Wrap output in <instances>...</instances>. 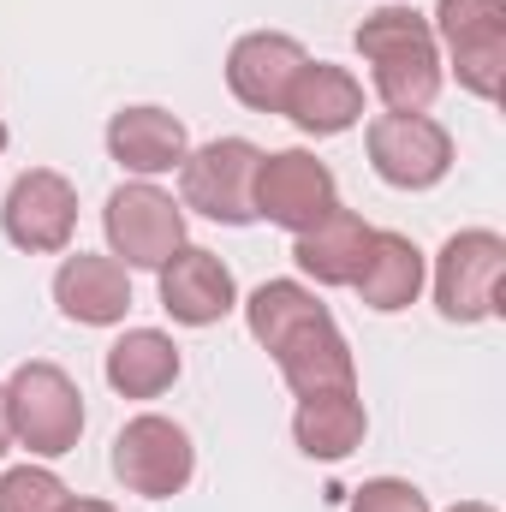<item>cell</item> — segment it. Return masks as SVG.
I'll return each mask as SVG.
<instances>
[{
    "label": "cell",
    "instance_id": "4",
    "mask_svg": "<svg viewBox=\"0 0 506 512\" xmlns=\"http://www.w3.org/2000/svg\"><path fill=\"white\" fill-rule=\"evenodd\" d=\"M256 167H262V149L251 137H215L191 149L179 161V209H197L203 221H221V227H251Z\"/></svg>",
    "mask_w": 506,
    "mask_h": 512
},
{
    "label": "cell",
    "instance_id": "12",
    "mask_svg": "<svg viewBox=\"0 0 506 512\" xmlns=\"http://www.w3.org/2000/svg\"><path fill=\"white\" fill-rule=\"evenodd\" d=\"M304 42L286 30H251L227 48V90L251 108V114H280L292 78L304 72Z\"/></svg>",
    "mask_w": 506,
    "mask_h": 512
},
{
    "label": "cell",
    "instance_id": "11",
    "mask_svg": "<svg viewBox=\"0 0 506 512\" xmlns=\"http://www.w3.org/2000/svg\"><path fill=\"white\" fill-rule=\"evenodd\" d=\"M155 280H161V310H167L179 328H215L221 316L239 310V280H233V268L215 251H203V245H179V251L155 268Z\"/></svg>",
    "mask_w": 506,
    "mask_h": 512
},
{
    "label": "cell",
    "instance_id": "23",
    "mask_svg": "<svg viewBox=\"0 0 506 512\" xmlns=\"http://www.w3.org/2000/svg\"><path fill=\"white\" fill-rule=\"evenodd\" d=\"M352 512H429V495L405 477H370L352 495Z\"/></svg>",
    "mask_w": 506,
    "mask_h": 512
},
{
    "label": "cell",
    "instance_id": "14",
    "mask_svg": "<svg viewBox=\"0 0 506 512\" xmlns=\"http://www.w3.org/2000/svg\"><path fill=\"white\" fill-rule=\"evenodd\" d=\"M268 358L280 364V382L292 387L298 399L358 387V358H352V346H346V334H340L334 316H328V322H310V328H298V334H286Z\"/></svg>",
    "mask_w": 506,
    "mask_h": 512
},
{
    "label": "cell",
    "instance_id": "1",
    "mask_svg": "<svg viewBox=\"0 0 506 512\" xmlns=\"http://www.w3.org/2000/svg\"><path fill=\"white\" fill-rule=\"evenodd\" d=\"M358 54L370 66V84L387 102V114H429L441 84H447V66H441V42L429 30L423 12L411 6H376L364 24H358Z\"/></svg>",
    "mask_w": 506,
    "mask_h": 512
},
{
    "label": "cell",
    "instance_id": "5",
    "mask_svg": "<svg viewBox=\"0 0 506 512\" xmlns=\"http://www.w3.org/2000/svg\"><path fill=\"white\" fill-rule=\"evenodd\" d=\"M114 477L126 495L143 501H173L191 489L197 477V447H191V429L161 417V411H143L131 417L126 429L114 435Z\"/></svg>",
    "mask_w": 506,
    "mask_h": 512
},
{
    "label": "cell",
    "instance_id": "7",
    "mask_svg": "<svg viewBox=\"0 0 506 512\" xmlns=\"http://www.w3.org/2000/svg\"><path fill=\"white\" fill-rule=\"evenodd\" d=\"M364 149L393 191H435L453 173V131L429 114H376L364 126Z\"/></svg>",
    "mask_w": 506,
    "mask_h": 512
},
{
    "label": "cell",
    "instance_id": "2",
    "mask_svg": "<svg viewBox=\"0 0 506 512\" xmlns=\"http://www.w3.org/2000/svg\"><path fill=\"white\" fill-rule=\"evenodd\" d=\"M6 417H12V441L36 459H66L84 435V393L78 382L48 364L30 358L6 376Z\"/></svg>",
    "mask_w": 506,
    "mask_h": 512
},
{
    "label": "cell",
    "instance_id": "21",
    "mask_svg": "<svg viewBox=\"0 0 506 512\" xmlns=\"http://www.w3.org/2000/svg\"><path fill=\"white\" fill-rule=\"evenodd\" d=\"M334 310L304 286V280H262L251 298H245V328H251V340L262 352H274L286 334H298V328H310V322H328Z\"/></svg>",
    "mask_w": 506,
    "mask_h": 512
},
{
    "label": "cell",
    "instance_id": "3",
    "mask_svg": "<svg viewBox=\"0 0 506 512\" xmlns=\"http://www.w3.org/2000/svg\"><path fill=\"white\" fill-rule=\"evenodd\" d=\"M435 310L459 328L506 310V239L495 227H465L435 251Z\"/></svg>",
    "mask_w": 506,
    "mask_h": 512
},
{
    "label": "cell",
    "instance_id": "24",
    "mask_svg": "<svg viewBox=\"0 0 506 512\" xmlns=\"http://www.w3.org/2000/svg\"><path fill=\"white\" fill-rule=\"evenodd\" d=\"M6 447H12V417H6V387H0V459H6Z\"/></svg>",
    "mask_w": 506,
    "mask_h": 512
},
{
    "label": "cell",
    "instance_id": "25",
    "mask_svg": "<svg viewBox=\"0 0 506 512\" xmlns=\"http://www.w3.org/2000/svg\"><path fill=\"white\" fill-rule=\"evenodd\" d=\"M66 512H120V507H108V501H84V495H72V501H66Z\"/></svg>",
    "mask_w": 506,
    "mask_h": 512
},
{
    "label": "cell",
    "instance_id": "15",
    "mask_svg": "<svg viewBox=\"0 0 506 512\" xmlns=\"http://www.w3.org/2000/svg\"><path fill=\"white\" fill-rule=\"evenodd\" d=\"M280 114L304 137H340V131H352L364 120V84L334 60H304V72L292 78Z\"/></svg>",
    "mask_w": 506,
    "mask_h": 512
},
{
    "label": "cell",
    "instance_id": "18",
    "mask_svg": "<svg viewBox=\"0 0 506 512\" xmlns=\"http://www.w3.org/2000/svg\"><path fill=\"white\" fill-rule=\"evenodd\" d=\"M370 435V411L358 399V387L346 393H316V399H298L292 411V441L304 459H322V465H340L364 447Z\"/></svg>",
    "mask_w": 506,
    "mask_h": 512
},
{
    "label": "cell",
    "instance_id": "26",
    "mask_svg": "<svg viewBox=\"0 0 506 512\" xmlns=\"http://www.w3.org/2000/svg\"><path fill=\"white\" fill-rule=\"evenodd\" d=\"M447 512H495L489 501H459V507H447Z\"/></svg>",
    "mask_w": 506,
    "mask_h": 512
},
{
    "label": "cell",
    "instance_id": "9",
    "mask_svg": "<svg viewBox=\"0 0 506 512\" xmlns=\"http://www.w3.org/2000/svg\"><path fill=\"white\" fill-rule=\"evenodd\" d=\"M0 233L30 256H60L78 233V185L54 167H24L0 203Z\"/></svg>",
    "mask_w": 506,
    "mask_h": 512
},
{
    "label": "cell",
    "instance_id": "10",
    "mask_svg": "<svg viewBox=\"0 0 506 512\" xmlns=\"http://www.w3.org/2000/svg\"><path fill=\"white\" fill-rule=\"evenodd\" d=\"M334 209H340V185H334L328 161H316L310 149H274V155H262V167H256V221L304 233V227H316Z\"/></svg>",
    "mask_w": 506,
    "mask_h": 512
},
{
    "label": "cell",
    "instance_id": "20",
    "mask_svg": "<svg viewBox=\"0 0 506 512\" xmlns=\"http://www.w3.org/2000/svg\"><path fill=\"white\" fill-rule=\"evenodd\" d=\"M364 245H370L364 215L334 209V215H322L316 227L292 233V262H298L316 286H352V280H358V262H364Z\"/></svg>",
    "mask_w": 506,
    "mask_h": 512
},
{
    "label": "cell",
    "instance_id": "6",
    "mask_svg": "<svg viewBox=\"0 0 506 512\" xmlns=\"http://www.w3.org/2000/svg\"><path fill=\"white\" fill-rule=\"evenodd\" d=\"M435 42L453 54L459 90L495 102L506 78V0H435Z\"/></svg>",
    "mask_w": 506,
    "mask_h": 512
},
{
    "label": "cell",
    "instance_id": "17",
    "mask_svg": "<svg viewBox=\"0 0 506 512\" xmlns=\"http://www.w3.org/2000/svg\"><path fill=\"white\" fill-rule=\"evenodd\" d=\"M423 280H429V262H423V251H417L405 233L370 227V245H364L358 280H352V292L364 298V310H376V316L411 310V304H417V292H423Z\"/></svg>",
    "mask_w": 506,
    "mask_h": 512
},
{
    "label": "cell",
    "instance_id": "19",
    "mask_svg": "<svg viewBox=\"0 0 506 512\" xmlns=\"http://www.w3.org/2000/svg\"><path fill=\"white\" fill-rule=\"evenodd\" d=\"M179 370H185V358H179L173 334H161V328H126L102 364V376L120 399H161L179 382Z\"/></svg>",
    "mask_w": 506,
    "mask_h": 512
},
{
    "label": "cell",
    "instance_id": "13",
    "mask_svg": "<svg viewBox=\"0 0 506 512\" xmlns=\"http://www.w3.org/2000/svg\"><path fill=\"white\" fill-rule=\"evenodd\" d=\"M54 304L78 328H114L131 310V268L114 256L78 251L54 268Z\"/></svg>",
    "mask_w": 506,
    "mask_h": 512
},
{
    "label": "cell",
    "instance_id": "27",
    "mask_svg": "<svg viewBox=\"0 0 506 512\" xmlns=\"http://www.w3.org/2000/svg\"><path fill=\"white\" fill-rule=\"evenodd\" d=\"M0 149H6V126H0Z\"/></svg>",
    "mask_w": 506,
    "mask_h": 512
},
{
    "label": "cell",
    "instance_id": "16",
    "mask_svg": "<svg viewBox=\"0 0 506 512\" xmlns=\"http://www.w3.org/2000/svg\"><path fill=\"white\" fill-rule=\"evenodd\" d=\"M108 155L137 179H161V173H179V161L191 155V131L179 114L137 102V108H120L108 120Z\"/></svg>",
    "mask_w": 506,
    "mask_h": 512
},
{
    "label": "cell",
    "instance_id": "8",
    "mask_svg": "<svg viewBox=\"0 0 506 512\" xmlns=\"http://www.w3.org/2000/svg\"><path fill=\"white\" fill-rule=\"evenodd\" d=\"M102 233L108 256L126 268H161L167 256L185 245V209L155 185V179H131L108 197L102 209Z\"/></svg>",
    "mask_w": 506,
    "mask_h": 512
},
{
    "label": "cell",
    "instance_id": "22",
    "mask_svg": "<svg viewBox=\"0 0 506 512\" xmlns=\"http://www.w3.org/2000/svg\"><path fill=\"white\" fill-rule=\"evenodd\" d=\"M72 489L48 465H12L0 471V512H66Z\"/></svg>",
    "mask_w": 506,
    "mask_h": 512
}]
</instances>
